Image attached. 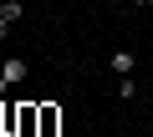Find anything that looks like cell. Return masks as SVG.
I'll return each instance as SVG.
<instances>
[{"label":"cell","instance_id":"3957f363","mask_svg":"<svg viewBox=\"0 0 153 137\" xmlns=\"http://www.w3.org/2000/svg\"><path fill=\"white\" fill-rule=\"evenodd\" d=\"M107 66H112L117 76H133V71H138V56H133V51H112V56H107Z\"/></svg>","mask_w":153,"mask_h":137},{"label":"cell","instance_id":"5b68a950","mask_svg":"<svg viewBox=\"0 0 153 137\" xmlns=\"http://www.w3.org/2000/svg\"><path fill=\"white\" fill-rule=\"evenodd\" d=\"M117 97H138V81L133 76H117Z\"/></svg>","mask_w":153,"mask_h":137},{"label":"cell","instance_id":"7a4b0ae2","mask_svg":"<svg viewBox=\"0 0 153 137\" xmlns=\"http://www.w3.org/2000/svg\"><path fill=\"white\" fill-rule=\"evenodd\" d=\"M21 15H26V5H21V0H0V41H5V31H10Z\"/></svg>","mask_w":153,"mask_h":137},{"label":"cell","instance_id":"8992f818","mask_svg":"<svg viewBox=\"0 0 153 137\" xmlns=\"http://www.w3.org/2000/svg\"><path fill=\"white\" fill-rule=\"evenodd\" d=\"M133 5H143V10H153V0H133Z\"/></svg>","mask_w":153,"mask_h":137},{"label":"cell","instance_id":"277c9868","mask_svg":"<svg viewBox=\"0 0 153 137\" xmlns=\"http://www.w3.org/2000/svg\"><path fill=\"white\" fill-rule=\"evenodd\" d=\"M21 137H36V102H21Z\"/></svg>","mask_w":153,"mask_h":137},{"label":"cell","instance_id":"6da1fadb","mask_svg":"<svg viewBox=\"0 0 153 137\" xmlns=\"http://www.w3.org/2000/svg\"><path fill=\"white\" fill-rule=\"evenodd\" d=\"M61 127V107L56 102H36V137H56Z\"/></svg>","mask_w":153,"mask_h":137}]
</instances>
